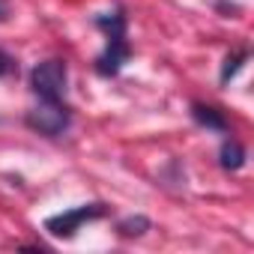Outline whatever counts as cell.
<instances>
[{
    "instance_id": "obj_3",
    "label": "cell",
    "mask_w": 254,
    "mask_h": 254,
    "mask_svg": "<svg viewBox=\"0 0 254 254\" xmlns=\"http://www.w3.org/2000/svg\"><path fill=\"white\" fill-rule=\"evenodd\" d=\"M66 81H69V69L63 60H42L30 72V87L39 99L60 102L66 96Z\"/></svg>"
},
{
    "instance_id": "obj_1",
    "label": "cell",
    "mask_w": 254,
    "mask_h": 254,
    "mask_svg": "<svg viewBox=\"0 0 254 254\" xmlns=\"http://www.w3.org/2000/svg\"><path fill=\"white\" fill-rule=\"evenodd\" d=\"M96 27L105 33V51L96 60V72L105 75V78H114V75H120V69L132 57V45L126 39V15H123V9L99 15Z\"/></svg>"
},
{
    "instance_id": "obj_9",
    "label": "cell",
    "mask_w": 254,
    "mask_h": 254,
    "mask_svg": "<svg viewBox=\"0 0 254 254\" xmlns=\"http://www.w3.org/2000/svg\"><path fill=\"white\" fill-rule=\"evenodd\" d=\"M18 72V63L6 54V51H0V78H9V75H15Z\"/></svg>"
},
{
    "instance_id": "obj_7",
    "label": "cell",
    "mask_w": 254,
    "mask_h": 254,
    "mask_svg": "<svg viewBox=\"0 0 254 254\" xmlns=\"http://www.w3.org/2000/svg\"><path fill=\"white\" fill-rule=\"evenodd\" d=\"M117 230H120L123 236H141V233H147V230H150V218H144V215H132V218L120 221V224H117Z\"/></svg>"
},
{
    "instance_id": "obj_2",
    "label": "cell",
    "mask_w": 254,
    "mask_h": 254,
    "mask_svg": "<svg viewBox=\"0 0 254 254\" xmlns=\"http://www.w3.org/2000/svg\"><path fill=\"white\" fill-rule=\"evenodd\" d=\"M102 215H108V206H105L102 200H96V203H81V206H72V209H66V212L48 215V218H45V230H48L51 236H57V239H72L84 224H90V221H96V218H102Z\"/></svg>"
},
{
    "instance_id": "obj_6",
    "label": "cell",
    "mask_w": 254,
    "mask_h": 254,
    "mask_svg": "<svg viewBox=\"0 0 254 254\" xmlns=\"http://www.w3.org/2000/svg\"><path fill=\"white\" fill-rule=\"evenodd\" d=\"M218 159H221V168H224V171H239V168L245 165V150H242V144H239V141L227 138V141L221 144Z\"/></svg>"
},
{
    "instance_id": "obj_10",
    "label": "cell",
    "mask_w": 254,
    "mask_h": 254,
    "mask_svg": "<svg viewBox=\"0 0 254 254\" xmlns=\"http://www.w3.org/2000/svg\"><path fill=\"white\" fill-rule=\"evenodd\" d=\"M6 15H9V6L3 3V0H0V21H6Z\"/></svg>"
},
{
    "instance_id": "obj_5",
    "label": "cell",
    "mask_w": 254,
    "mask_h": 254,
    "mask_svg": "<svg viewBox=\"0 0 254 254\" xmlns=\"http://www.w3.org/2000/svg\"><path fill=\"white\" fill-rule=\"evenodd\" d=\"M191 117L200 123V126H206V129H215V132H227L230 129V123H227V117L218 111V108H212V105H191Z\"/></svg>"
},
{
    "instance_id": "obj_4",
    "label": "cell",
    "mask_w": 254,
    "mask_h": 254,
    "mask_svg": "<svg viewBox=\"0 0 254 254\" xmlns=\"http://www.w3.org/2000/svg\"><path fill=\"white\" fill-rule=\"evenodd\" d=\"M69 123H72V111L60 102H51V99H39V105L27 114V126L33 132L39 135H48V138H57L69 129Z\"/></svg>"
},
{
    "instance_id": "obj_8",
    "label": "cell",
    "mask_w": 254,
    "mask_h": 254,
    "mask_svg": "<svg viewBox=\"0 0 254 254\" xmlns=\"http://www.w3.org/2000/svg\"><path fill=\"white\" fill-rule=\"evenodd\" d=\"M245 60H248V51H245V48H242V51L227 54V57H224V66H221V81L227 84V81H230V78L242 69V63H245Z\"/></svg>"
}]
</instances>
